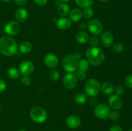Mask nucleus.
<instances>
[{"instance_id":"obj_31","label":"nucleus","mask_w":132,"mask_h":131,"mask_svg":"<svg viewBox=\"0 0 132 131\" xmlns=\"http://www.w3.org/2000/svg\"><path fill=\"white\" fill-rule=\"evenodd\" d=\"M75 76L76 77L77 79L79 80H84L86 77V74H85V72L81 71L80 70L76 71Z\"/></svg>"},{"instance_id":"obj_47","label":"nucleus","mask_w":132,"mask_h":131,"mask_svg":"<svg viewBox=\"0 0 132 131\" xmlns=\"http://www.w3.org/2000/svg\"><path fill=\"white\" fill-rule=\"evenodd\" d=\"M129 131H132V129H131V130H129Z\"/></svg>"},{"instance_id":"obj_43","label":"nucleus","mask_w":132,"mask_h":131,"mask_svg":"<svg viewBox=\"0 0 132 131\" xmlns=\"http://www.w3.org/2000/svg\"><path fill=\"white\" fill-rule=\"evenodd\" d=\"M0 1H3V2H9V1H10L11 0H0Z\"/></svg>"},{"instance_id":"obj_33","label":"nucleus","mask_w":132,"mask_h":131,"mask_svg":"<svg viewBox=\"0 0 132 131\" xmlns=\"http://www.w3.org/2000/svg\"><path fill=\"white\" fill-rule=\"evenodd\" d=\"M125 83L126 85V87L128 88H132V75L131 74H129L127 77L125 78Z\"/></svg>"},{"instance_id":"obj_34","label":"nucleus","mask_w":132,"mask_h":131,"mask_svg":"<svg viewBox=\"0 0 132 131\" xmlns=\"http://www.w3.org/2000/svg\"><path fill=\"white\" fill-rule=\"evenodd\" d=\"M21 82L23 86H28L31 83V78L28 76H23L21 78Z\"/></svg>"},{"instance_id":"obj_29","label":"nucleus","mask_w":132,"mask_h":131,"mask_svg":"<svg viewBox=\"0 0 132 131\" xmlns=\"http://www.w3.org/2000/svg\"><path fill=\"white\" fill-rule=\"evenodd\" d=\"M89 43L92 47H97L99 44V38L96 35L92 36L90 38H89Z\"/></svg>"},{"instance_id":"obj_45","label":"nucleus","mask_w":132,"mask_h":131,"mask_svg":"<svg viewBox=\"0 0 132 131\" xmlns=\"http://www.w3.org/2000/svg\"><path fill=\"white\" fill-rule=\"evenodd\" d=\"M19 131H26L25 130H24V129H21V130H19Z\"/></svg>"},{"instance_id":"obj_5","label":"nucleus","mask_w":132,"mask_h":131,"mask_svg":"<svg viewBox=\"0 0 132 131\" xmlns=\"http://www.w3.org/2000/svg\"><path fill=\"white\" fill-rule=\"evenodd\" d=\"M62 66L66 71L72 73L77 70L78 60L73 55H67L62 60Z\"/></svg>"},{"instance_id":"obj_26","label":"nucleus","mask_w":132,"mask_h":131,"mask_svg":"<svg viewBox=\"0 0 132 131\" xmlns=\"http://www.w3.org/2000/svg\"><path fill=\"white\" fill-rule=\"evenodd\" d=\"M77 6L81 8H86L92 5L94 0H75Z\"/></svg>"},{"instance_id":"obj_38","label":"nucleus","mask_w":132,"mask_h":131,"mask_svg":"<svg viewBox=\"0 0 132 131\" xmlns=\"http://www.w3.org/2000/svg\"><path fill=\"white\" fill-rule=\"evenodd\" d=\"M97 103V100L95 98V96H92L90 98V100H89V104L92 106H95V105Z\"/></svg>"},{"instance_id":"obj_2","label":"nucleus","mask_w":132,"mask_h":131,"mask_svg":"<svg viewBox=\"0 0 132 131\" xmlns=\"http://www.w3.org/2000/svg\"><path fill=\"white\" fill-rule=\"evenodd\" d=\"M87 60L93 66H99L104 62L105 55L103 50L98 47H91L86 52Z\"/></svg>"},{"instance_id":"obj_20","label":"nucleus","mask_w":132,"mask_h":131,"mask_svg":"<svg viewBox=\"0 0 132 131\" xmlns=\"http://www.w3.org/2000/svg\"><path fill=\"white\" fill-rule=\"evenodd\" d=\"M76 40L80 44H85L88 41L89 35L85 31H79L76 35Z\"/></svg>"},{"instance_id":"obj_48","label":"nucleus","mask_w":132,"mask_h":131,"mask_svg":"<svg viewBox=\"0 0 132 131\" xmlns=\"http://www.w3.org/2000/svg\"><path fill=\"white\" fill-rule=\"evenodd\" d=\"M131 48H132V44H131Z\"/></svg>"},{"instance_id":"obj_15","label":"nucleus","mask_w":132,"mask_h":131,"mask_svg":"<svg viewBox=\"0 0 132 131\" xmlns=\"http://www.w3.org/2000/svg\"><path fill=\"white\" fill-rule=\"evenodd\" d=\"M15 17L19 23H24L28 18V11L24 8H18L15 13Z\"/></svg>"},{"instance_id":"obj_13","label":"nucleus","mask_w":132,"mask_h":131,"mask_svg":"<svg viewBox=\"0 0 132 131\" xmlns=\"http://www.w3.org/2000/svg\"><path fill=\"white\" fill-rule=\"evenodd\" d=\"M44 62L45 65L50 68H54L59 64L57 57L53 53H48L44 58Z\"/></svg>"},{"instance_id":"obj_39","label":"nucleus","mask_w":132,"mask_h":131,"mask_svg":"<svg viewBox=\"0 0 132 131\" xmlns=\"http://www.w3.org/2000/svg\"><path fill=\"white\" fill-rule=\"evenodd\" d=\"M27 1H28V0H14V2H15L18 5L23 6V5H24L27 3Z\"/></svg>"},{"instance_id":"obj_24","label":"nucleus","mask_w":132,"mask_h":131,"mask_svg":"<svg viewBox=\"0 0 132 131\" xmlns=\"http://www.w3.org/2000/svg\"><path fill=\"white\" fill-rule=\"evenodd\" d=\"M87 100V95L85 93H78L75 96V101L79 105H83L86 104Z\"/></svg>"},{"instance_id":"obj_18","label":"nucleus","mask_w":132,"mask_h":131,"mask_svg":"<svg viewBox=\"0 0 132 131\" xmlns=\"http://www.w3.org/2000/svg\"><path fill=\"white\" fill-rule=\"evenodd\" d=\"M58 14L64 17L70 13V6L66 3H62L59 5L57 8Z\"/></svg>"},{"instance_id":"obj_30","label":"nucleus","mask_w":132,"mask_h":131,"mask_svg":"<svg viewBox=\"0 0 132 131\" xmlns=\"http://www.w3.org/2000/svg\"><path fill=\"white\" fill-rule=\"evenodd\" d=\"M108 118H109L111 120L116 121L117 120V119H119V118H120V113H119L117 110H114L110 113Z\"/></svg>"},{"instance_id":"obj_46","label":"nucleus","mask_w":132,"mask_h":131,"mask_svg":"<svg viewBox=\"0 0 132 131\" xmlns=\"http://www.w3.org/2000/svg\"><path fill=\"white\" fill-rule=\"evenodd\" d=\"M0 109H1V104H0Z\"/></svg>"},{"instance_id":"obj_27","label":"nucleus","mask_w":132,"mask_h":131,"mask_svg":"<svg viewBox=\"0 0 132 131\" xmlns=\"http://www.w3.org/2000/svg\"><path fill=\"white\" fill-rule=\"evenodd\" d=\"M124 49H125V46L121 42H117L112 46V50L116 53H121L124 51Z\"/></svg>"},{"instance_id":"obj_9","label":"nucleus","mask_w":132,"mask_h":131,"mask_svg":"<svg viewBox=\"0 0 132 131\" xmlns=\"http://www.w3.org/2000/svg\"><path fill=\"white\" fill-rule=\"evenodd\" d=\"M63 83L64 87L67 89H73L77 84V79L73 73H68L63 77Z\"/></svg>"},{"instance_id":"obj_36","label":"nucleus","mask_w":132,"mask_h":131,"mask_svg":"<svg viewBox=\"0 0 132 131\" xmlns=\"http://www.w3.org/2000/svg\"><path fill=\"white\" fill-rule=\"evenodd\" d=\"M48 0H34L35 3L36 5H39V6H45V5H46V3H48Z\"/></svg>"},{"instance_id":"obj_37","label":"nucleus","mask_w":132,"mask_h":131,"mask_svg":"<svg viewBox=\"0 0 132 131\" xmlns=\"http://www.w3.org/2000/svg\"><path fill=\"white\" fill-rule=\"evenodd\" d=\"M110 131H122V128L121 126L115 125H113L111 127Z\"/></svg>"},{"instance_id":"obj_6","label":"nucleus","mask_w":132,"mask_h":131,"mask_svg":"<svg viewBox=\"0 0 132 131\" xmlns=\"http://www.w3.org/2000/svg\"><path fill=\"white\" fill-rule=\"evenodd\" d=\"M94 113L95 116L99 119H106L109 116L110 109L106 104H100L95 107Z\"/></svg>"},{"instance_id":"obj_28","label":"nucleus","mask_w":132,"mask_h":131,"mask_svg":"<svg viewBox=\"0 0 132 131\" xmlns=\"http://www.w3.org/2000/svg\"><path fill=\"white\" fill-rule=\"evenodd\" d=\"M50 78L53 82H57L60 78V73L57 70H52L50 73Z\"/></svg>"},{"instance_id":"obj_22","label":"nucleus","mask_w":132,"mask_h":131,"mask_svg":"<svg viewBox=\"0 0 132 131\" xmlns=\"http://www.w3.org/2000/svg\"><path fill=\"white\" fill-rule=\"evenodd\" d=\"M6 73H7L8 77L12 79H17L20 76V72H19V69L14 68V67L9 68L7 71H6Z\"/></svg>"},{"instance_id":"obj_42","label":"nucleus","mask_w":132,"mask_h":131,"mask_svg":"<svg viewBox=\"0 0 132 131\" xmlns=\"http://www.w3.org/2000/svg\"><path fill=\"white\" fill-rule=\"evenodd\" d=\"M61 1H63V3H67V2H69V1H72V0H61Z\"/></svg>"},{"instance_id":"obj_1","label":"nucleus","mask_w":132,"mask_h":131,"mask_svg":"<svg viewBox=\"0 0 132 131\" xmlns=\"http://www.w3.org/2000/svg\"><path fill=\"white\" fill-rule=\"evenodd\" d=\"M18 46L15 40L10 37H3L0 39V53L6 57L16 55Z\"/></svg>"},{"instance_id":"obj_49","label":"nucleus","mask_w":132,"mask_h":131,"mask_svg":"<svg viewBox=\"0 0 132 131\" xmlns=\"http://www.w3.org/2000/svg\"><path fill=\"white\" fill-rule=\"evenodd\" d=\"M58 131H62V130H58Z\"/></svg>"},{"instance_id":"obj_8","label":"nucleus","mask_w":132,"mask_h":131,"mask_svg":"<svg viewBox=\"0 0 132 131\" xmlns=\"http://www.w3.org/2000/svg\"><path fill=\"white\" fill-rule=\"evenodd\" d=\"M21 30V26L17 21H10L5 25V32L9 35H16Z\"/></svg>"},{"instance_id":"obj_10","label":"nucleus","mask_w":132,"mask_h":131,"mask_svg":"<svg viewBox=\"0 0 132 131\" xmlns=\"http://www.w3.org/2000/svg\"><path fill=\"white\" fill-rule=\"evenodd\" d=\"M34 70V66L29 60L23 61L19 66V71L23 76H28Z\"/></svg>"},{"instance_id":"obj_7","label":"nucleus","mask_w":132,"mask_h":131,"mask_svg":"<svg viewBox=\"0 0 132 131\" xmlns=\"http://www.w3.org/2000/svg\"><path fill=\"white\" fill-rule=\"evenodd\" d=\"M88 28L90 33L94 35H99L103 30V26L101 22L98 19H92L87 23Z\"/></svg>"},{"instance_id":"obj_41","label":"nucleus","mask_w":132,"mask_h":131,"mask_svg":"<svg viewBox=\"0 0 132 131\" xmlns=\"http://www.w3.org/2000/svg\"><path fill=\"white\" fill-rule=\"evenodd\" d=\"M79 28H80V29L82 30H86V28H88L87 24L85 23H81V24H79Z\"/></svg>"},{"instance_id":"obj_17","label":"nucleus","mask_w":132,"mask_h":131,"mask_svg":"<svg viewBox=\"0 0 132 131\" xmlns=\"http://www.w3.org/2000/svg\"><path fill=\"white\" fill-rule=\"evenodd\" d=\"M70 20L73 22H78L82 17V11L78 8L72 9L69 13Z\"/></svg>"},{"instance_id":"obj_44","label":"nucleus","mask_w":132,"mask_h":131,"mask_svg":"<svg viewBox=\"0 0 132 131\" xmlns=\"http://www.w3.org/2000/svg\"><path fill=\"white\" fill-rule=\"evenodd\" d=\"M98 1H102V2H105V1H109V0H98Z\"/></svg>"},{"instance_id":"obj_21","label":"nucleus","mask_w":132,"mask_h":131,"mask_svg":"<svg viewBox=\"0 0 132 131\" xmlns=\"http://www.w3.org/2000/svg\"><path fill=\"white\" fill-rule=\"evenodd\" d=\"M101 90L105 95H111L114 91V86L111 82H105L102 85Z\"/></svg>"},{"instance_id":"obj_19","label":"nucleus","mask_w":132,"mask_h":131,"mask_svg":"<svg viewBox=\"0 0 132 131\" xmlns=\"http://www.w3.org/2000/svg\"><path fill=\"white\" fill-rule=\"evenodd\" d=\"M32 49V44L28 41H23L19 44V51L22 53L27 54L30 52Z\"/></svg>"},{"instance_id":"obj_25","label":"nucleus","mask_w":132,"mask_h":131,"mask_svg":"<svg viewBox=\"0 0 132 131\" xmlns=\"http://www.w3.org/2000/svg\"><path fill=\"white\" fill-rule=\"evenodd\" d=\"M78 68L80 71L86 72L89 68V63L86 59H80L78 62Z\"/></svg>"},{"instance_id":"obj_11","label":"nucleus","mask_w":132,"mask_h":131,"mask_svg":"<svg viewBox=\"0 0 132 131\" xmlns=\"http://www.w3.org/2000/svg\"><path fill=\"white\" fill-rule=\"evenodd\" d=\"M108 104L110 107L115 110H119L123 106L122 100L117 95H113L110 96L108 99Z\"/></svg>"},{"instance_id":"obj_16","label":"nucleus","mask_w":132,"mask_h":131,"mask_svg":"<svg viewBox=\"0 0 132 131\" xmlns=\"http://www.w3.org/2000/svg\"><path fill=\"white\" fill-rule=\"evenodd\" d=\"M56 26L60 30H67L71 26V21L67 17H62L56 21Z\"/></svg>"},{"instance_id":"obj_3","label":"nucleus","mask_w":132,"mask_h":131,"mask_svg":"<svg viewBox=\"0 0 132 131\" xmlns=\"http://www.w3.org/2000/svg\"><path fill=\"white\" fill-rule=\"evenodd\" d=\"M101 86L100 82L95 78H90L86 82L85 87V91L86 95L91 96H95L100 92Z\"/></svg>"},{"instance_id":"obj_14","label":"nucleus","mask_w":132,"mask_h":131,"mask_svg":"<svg viewBox=\"0 0 132 131\" xmlns=\"http://www.w3.org/2000/svg\"><path fill=\"white\" fill-rule=\"evenodd\" d=\"M66 125L70 128H77L81 125V119L77 116H69L66 119Z\"/></svg>"},{"instance_id":"obj_32","label":"nucleus","mask_w":132,"mask_h":131,"mask_svg":"<svg viewBox=\"0 0 132 131\" xmlns=\"http://www.w3.org/2000/svg\"><path fill=\"white\" fill-rule=\"evenodd\" d=\"M114 90L116 95H119V96L122 95L125 91V87H124L122 85H117V86L114 88Z\"/></svg>"},{"instance_id":"obj_23","label":"nucleus","mask_w":132,"mask_h":131,"mask_svg":"<svg viewBox=\"0 0 132 131\" xmlns=\"http://www.w3.org/2000/svg\"><path fill=\"white\" fill-rule=\"evenodd\" d=\"M94 15V10L91 7L84 8L82 11V17L85 20H90Z\"/></svg>"},{"instance_id":"obj_4","label":"nucleus","mask_w":132,"mask_h":131,"mask_svg":"<svg viewBox=\"0 0 132 131\" xmlns=\"http://www.w3.org/2000/svg\"><path fill=\"white\" fill-rule=\"evenodd\" d=\"M30 116L34 122L42 123L46 121L47 114L45 109L40 106H35L30 111Z\"/></svg>"},{"instance_id":"obj_12","label":"nucleus","mask_w":132,"mask_h":131,"mask_svg":"<svg viewBox=\"0 0 132 131\" xmlns=\"http://www.w3.org/2000/svg\"><path fill=\"white\" fill-rule=\"evenodd\" d=\"M101 42L104 47H111L113 43V36L112 33L108 31L103 32L101 35Z\"/></svg>"},{"instance_id":"obj_40","label":"nucleus","mask_w":132,"mask_h":131,"mask_svg":"<svg viewBox=\"0 0 132 131\" xmlns=\"http://www.w3.org/2000/svg\"><path fill=\"white\" fill-rule=\"evenodd\" d=\"M73 57H74L76 58V59H77V60H80V59H81V53L79 52V51H75V52L73 53Z\"/></svg>"},{"instance_id":"obj_35","label":"nucleus","mask_w":132,"mask_h":131,"mask_svg":"<svg viewBox=\"0 0 132 131\" xmlns=\"http://www.w3.org/2000/svg\"><path fill=\"white\" fill-rule=\"evenodd\" d=\"M6 82L3 79H0V93H2L6 89Z\"/></svg>"}]
</instances>
